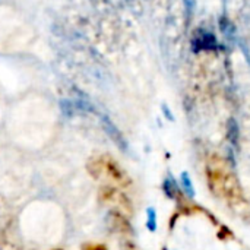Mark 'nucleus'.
<instances>
[{
	"label": "nucleus",
	"instance_id": "nucleus-1",
	"mask_svg": "<svg viewBox=\"0 0 250 250\" xmlns=\"http://www.w3.org/2000/svg\"><path fill=\"white\" fill-rule=\"evenodd\" d=\"M163 190H164V193H166V196H167V198H170V199H176V196H177V193H179V185L176 183V180H174V177H173V174H171V173H168V174H167V177L164 179Z\"/></svg>",
	"mask_w": 250,
	"mask_h": 250
},
{
	"label": "nucleus",
	"instance_id": "nucleus-2",
	"mask_svg": "<svg viewBox=\"0 0 250 250\" xmlns=\"http://www.w3.org/2000/svg\"><path fill=\"white\" fill-rule=\"evenodd\" d=\"M180 183H182V188H183L185 193H186L190 199H193L195 195H196V192H195L192 179H190V176H189L188 171H182V173H180Z\"/></svg>",
	"mask_w": 250,
	"mask_h": 250
},
{
	"label": "nucleus",
	"instance_id": "nucleus-3",
	"mask_svg": "<svg viewBox=\"0 0 250 250\" xmlns=\"http://www.w3.org/2000/svg\"><path fill=\"white\" fill-rule=\"evenodd\" d=\"M157 211L154 207H149L146 208V229L151 231V233H155L157 231Z\"/></svg>",
	"mask_w": 250,
	"mask_h": 250
},
{
	"label": "nucleus",
	"instance_id": "nucleus-4",
	"mask_svg": "<svg viewBox=\"0 0 250 250\" xmlns=\"http://www.w3.org/2000/svg\"><path fill=\"white\" fill-rule=\"evenodd\" d=\"M229 139L231 141V144H233V146H236L237 148V144H239V141H237V138H239V129H237V125H236V122L234 120H230V123H229Z\"/></svg>",
	"mask_w": 250,
	"mask_h": 250
},
{
	"label": "nucleus",
	"instance_id": "nucleus-5",
	"mask_svg": "<svg viewBox=\"0 0 250 250\" xmlns=\"http://www.w3.org/2000/svg\"><path fill=\"white\" fill-rule=\"evenodd\" d=\"M83 250H107V248L103 245H86Z\"/></svg>",
	"mask_w": 250,
	"mask_h": 250
},
{
	"label": "nucleus",
	"instance_id": "nucleus-6",
	"mask_svg": "<svg viewBox=\"0 0 250 250\" xmlns=\"http://www.w3.org/2000/svg\"><path fill=\"white\" fill-rule=\"evenodd\" d=\"M53 250H62V249H53Z\"/></svg>",
	"mask_w": 250,
	"mask_h": 250
},
{
	"label": "nucleus",
	"instance_id": "nucleus-7",
	"mask_svg": "<svg viewBox=\"0 0 250 250\" xmlns=\"http://www.w3.org/2000/svg\"><path fill=\"white\" fill-rule=\"evenodd\" d=\"M164 250H167V249H164Z\"/></svg>",
	"mask_w": 250,
	"mask_h": 250
}]
</instances>
